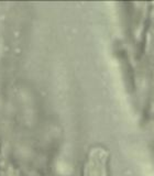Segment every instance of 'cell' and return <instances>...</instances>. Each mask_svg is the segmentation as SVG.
Instances as JSON below:
<instances>
[{
    "instance_id": "1",
    "label": "cell",
    "mask_w": 154,
    "mask_h": 176,
    "mask_svg": "<svg viewBox=\"0 0 154 176\" xmlns=\"http://www.w3.org/2000/svg\"><path fill=\"white\" fill-rule=\"evenodd\" d=\"M110 153L104 147H91L85 161L83 176H109Z\"/></svg>"
}]
</instances>
